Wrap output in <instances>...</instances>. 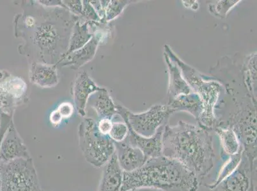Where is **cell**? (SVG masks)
Returning <instances> with one entry per match:
<instances>
[{
    "instance_id": "f1b7e54d",
    "label": "cell",
    "mask_w": 257,
    "mask_h": 191,
    "mask_svg": "<svg viewBox=\"0 0 257 191\" xmlns=\"http://www.w3.org/2000/svg\"><path fill=\"white\" fill-rule=\"evenodd\" d=\"M113 120L109 118H102L97 122L99 132L104 135H108L113 125Z\"/></svg>"
},
{
    "instance_id": "ac0fdd59",
    "label": "cell",
    "mask_w": 257,
    "mask_h": 191,
    "mask_svg": "<svg viewBox=\"0 0 257 191\" xmlns=\"http://www.w3.org/2000/svg\"><path fill=\"white\" fill-rule=\"evenodd\" d=\"M122 180L123 170L114 152L105 164L98 191H120Z\"/></svg>"
},
{
    "instance_id": "7c38bea8",
    "label": "cell",
    "mask_w": 257,
    "mask_h": 191,
    "mask_svg": "<svg viewBox=\"0 0 257 191\" xmlns=\"http://www.w3.org/2000/svg\"><path fill=\"white\" fill-rule=\"evenodd\" d=\"M115 153L119 165L123 172H132L140 168L147 160L139 148L128 145L124 141L116 143Z\"/></svg>"
},
{
    "instance_id": "603a6c76",
    "label": "cell",
    "mask_w": 257,
    "mask_h": 191,
    "mask_svg": "<svg viewBox=\"0 0 257 191\" xmlns=\"http://www.w3.org/2000/svg\"><path fill=\"white\" fill-rule=\"evenodd\" d=\"M133 1L125 0H109L108 4L105 9V24L111 22L123 12L126 6L132 4Z\"/></svg>"
},
{
    "instance_id": "2e32d148",
    "label": "cell",
    "mask_w": 257,
    "mask_h": 191,
    "mask_svg": "<svg viewBox=\"0 0 257 191\" xmlns=\"http://www.w3.org/2000/svg\"><path fill=\"white\" fill-rule=\"evenodd\" d=\"M30 80L35 85L43 88L55 87L58 84L57 65L43 62H32L30 64Z\"/></svg>"
},
{
    "instance_id": "ba28073f",
    "label": "cell",
    "mask_w": 257,
    "mask_h": 191,
    "mask_svg": "<svg viewBox=\"0 0 257 191\" xmlns=\"http://www.w3.org/2000/svg\"><path fill=\"white\" fill-rule=\"evenodd\" d=\"M27 85L22 78L9 76L0 82V109L11 115L27 100Z\"/></svg>"
},
{
    "instance_id": "d4e9b609",
    "label": "cell",
    "mask_w": 257,
    "mask_h": 191,
    "mask_svg": "<svg viewBox=\"0 0 257 191\" xmlns=\"http://www.w3.org/2000/svg\"><path fill=\"white\" fill-rule=\"evenodd\" d=\"M128 134V128L127 124L122 122H113L108 136L112 140L116 143H120L125 140Z\"/></svg>"
},
{
    "instance_id": "4dcf8cb0",
    "label": "cell",
    "mask_w": 257,
    "mask_h": 191,
    "mask_svg": "<svg viewBox=\"0 0 257 191\" xmlns=\"http://www.w3.org/2000/svg\"><path fill=\"white\" fill-rule=\"evenodd\" d=\"M62 120L63 118L62 116H61L57 109H56L55 110H53L52 112L51 113L50 116V120L51 124L53 126H59L60 123L62 122Z\"/></svg>"
},
{
    "instance_id": "836d02e7",
    "label": "cell",
    "mask_w": 257,
    "mask_h": 191,
    "mask_svg": "<svg viewBox=\"0 0 257 191\" xmlns=\"http://www.w3.org/2000/svg\"><path fill=\"white\" fill-rule=\"evenodd\" d=\"M254 191H255V190H254Z\"/></svg>"
},
{
    "instance_id": "4316f807",
    "label": "cell",
    "mask_w": 257,
    "mask_h": 191,
    "mask_svg": "<svg viewBox=\"0 0 257 191\" xmlns=\"http://www.w3.org/2000/svg\"><path fill=\"white\" fill-rule=\"evenodd\" d=\"M63 2H64L67 10L71 12L74 15L78 16L79 18H81L83 10L82 1H79V0H72V1L67 0H67H64Z\"/></svg>"
},
{
    "instance_id": "52a82bcc",
    "label": "cell",
    "mask_w": 257,
    "mask_h": 191,
    "mask_svg": "<svg viewBox=\"0 0 257 191\" xmlns=\"http://www.w3.org/2000/svg\"><path fill=\"white\" fill-rule=\"evenodd\" d=\"M3 177L5 191H43L32 158L9 162Z\"/></svg>"
},
{
    "instance_id": "5b68a950",
    "label": "cell",
    "mask_w": 257,
    "mask_h": 191,
    "mask_svg": "<svg viewBox=\"0 0 257 191\" xmlns=\"http://www.w3.org/2000/svg\"><path fill=\"white\" fill-rule=\"evenodd\" d=\"M79 145L84 158L96 168L104 166L115 152L114 142L99 132L92 118H83L79 126Z\"/></svg>"
},
{
    "instance_id": "277c9868",
    "label": "cell",
    "mask_w": 257,
    "mask_h": 191,
    "mask_svg": "<svg viewBox=\"0 0 257 191\" xmlns=\"http://www.w3.org/2000/svg\"><path fill=\"white\" fill-rule=\"evenodd\" d=\"M165 52L178 65L184 78L193 92L199 95L202 100L204 110L197 120L198 125L208 131L214 130L218 122L214 114V109L224 86L216 78V80L208 79L197 70L182 62L167 44L165 46Z\"/></svg>"
},
{
    "instance_id": "e0dca14e",
    "label": "cell",
    "mask_w": 257,
    "mask_h": 191,
    "mask_svg": "<svg viewBox=\"0 0 257 191\" xmlns=\"http://www.w3.org/2000/svg\"><path fill=\"white\" fill-rule=\"evenodd\" d=\"M87 106L96 112L99 120L102 118L113 120L114 116L117 115L116 104L106 88H102V90L91 94L86 104Z\"/></svg>"
},
{
    "instance_id": "30bf717a",
    "label": "cell",
    "mask_w": 257,
    "mask_h": 191,
    "mask_svg": "<svg viewBox=\"0 0 257 191\" xmlns=\"http://www.w3.org/2000/svg\"><path fill=\"white\" fill-rule=\"evenodd\" d=\"M128 134L124 142L139 148L147 160L163 156V134L165 126L159 128L154 136L147 138L136 134L128 124Z\"/></svg>"
},
{
    "instance_id": "7a4b0ae2",
    "label": "cell",
    "mask_w": 257,
    "mask_h": 191,
    "mask_svg": "<svg viewBox=\"0 0 257 191\" xmlns=\"http://www.w3.org/2000/svg\"><path fill=\"white\" fill-rule=\"evenodd\" d=\"M163 156L178 160L198 178H202L214 165L211 132L182 120L175 126L166 124L163 134Z\"/></svg>"
},
{
    "instance_id": "8fae6325",
    "label": "cell",
    "mask_w": 257,
    "mask_h": 191,
    "mask_svg": "<svg viewBox=\"0 0 257 191\" xmlns=\"http://www.w3.org/2000/svg\"><path fill=\"white\" fill-rule=\"evenodd\" d=\"M102 88L90 78L87 72L83 71L78 74L72 85V94L79 116L85 117L86 104L90 96Z\"/></svg>"
},
{
    "instance_id": "ffe728a7",
    "label": "cell",
    "mask_w": 257,
    "mask_h": 191,
    "mask_svg": "<svg viewBox=\"0 0 257 191\" xmlns=\"http://www.w3.org/2000/svg\"><path fill=\"white\" fill-rule=\"evenodd\" d=\"M248 169L243 168L241 162L237 169L212 190L251 191L254 188L248 176Z\"/></svg>"
},
{
    "instance_id": "d6a6232c",
    "label": "cell",
    "mask_w": 257,
    "mask_h": 191,
    "mask_svg": "<svg viewBox=\"0 0 257 191\" xmlns=\"http://www.w3.org/2000/svg\"><path fill=\"white\" fill-rule=\"evenodd\" d=\"M158 190H155V188H134V190H130L128 191H158Z\"/></svg>"
},
{
    "instance_id": "cb8c5ba5",
    "label": "cell",
    "mask_w": 257,
    "mask_h": 191,
    "mask_svg": "<svg viewBox=\"0 0 257 191\" xmlns=\"http://www.w3.org/2000/svg\"><path fill=\"white\" fill-rule=\"evenodd\" d=\"M241 1L240 0H224L209 4V11L214 17L224 18L229 12Z\"/></svg>"
},
{
    "instance_id": "484cf974",
    "label": "cell",
    "mask_w": 257,
    "mask_h": 191,
    "mask_svg": "<svg viewBox=\"0 0 257 191\" xmlns=\"http://www.w3.org/2000/svg\"><path fill=\"white\" fill-rule=\"evenodd\" d=\"M82 15L79 18L81 20L87 22H101L99 16L90 4V1H82Z\"/></svg>"
},
{
    "instance_id": "83f0119b",
    "label": "cell",
    "mask_w": 257,
    "mask_h": 191,
    "mask_svg": "<svg viewBox=\"0 0 257 191\" xmlns=\"http://www.w3.org/2000/svg\"><path fill=\"white\" fill-rule=\"evenodd\" d=\"M57 110L63 118H67L71 117L73 114L74 107L71 103L64 102L58 106Z\"/></svg>"
},
{
    "instance_id": "44dd1931",
    "label": "cell",
    "mask_w": 257,
    "mask_h": 191,
    "mask_svg": "<svg viewBox=\"0 0 257 191\" xmlns=\"http://www.w3.org/2000/svg\"><path fill=\"white\" fill-rule=\"evenodd\" d=\"M214 131L218 135L223 150L228 156H233L240 152V144L232 128L228 126L218 125Z\"/></svg>"
},
{
    "instance_id": "5bb4252c",
    "label": "cell",
    "mask_w": 257,
    "mask_h": 191,
    "mask_svg": "<svg viewBox=\"0 0 257 191\" xmlns=\"http://www.w3.org/2000/svg\"><path fill=\"white\" fill-rule=\"evenodd\" d=\"M11 124L2 146V156L6 162H8L20 158L30 159L31 157L29 150L20 134L16 131L13 120Z\"/></svg>"
},
{
    "instance_id": "8992f818",
    "label": "cell",
    "mask_w": 257,
    "mask_h": 191,
    "mask_svg": "<svg viewBox=\"0 0 257 191\" xmlns=\"http://www.w3.org/2000/svg\"><path fill=\"white\" fill-rule=\"evenodd\" d=\"M116 110L117 115L133 131L147 138L154 136L159 128L167 124L170 116L174 114L167 104H155L140 114L133 113L120 104H116Z\"/></svg>"
},
{
    "instance_id": "f546056e",
    "label": "cell",
    "mask_w": 257,
    "mask_h": 191,
    "mask_svg": "<svg viewBox=\"0 0 257 191\" xmlns=\"http://www.w3.org/2000/svg\"><path fill=\"white\" fill-rule=\"evenodd\" d=\"M37 2L42 6H48V8H62L67 10L64 2L60 0H37Z\"/></svg>"
},
{
    "instance_id": "9c48e42d",
    "label": "cell",
    "mask_w": 257,
    "mask_h": 191,
    "mask_svg": "<svg viewBox=\"0 0 257 191\" xmlns=\"http://www.w3.org/2000/svg\"><path fill=\"white\" fill-rule=\"evenodd\" d=\"M107 24L102 26L93 34L92 38L82 48L70 54L57 65L61 67H69L74 70L80 68L94 58L98 46L109 34Z\"/></svg>"
},
{
    "instance_id": "d6986e66",
    "label": "cell",
    "mask_w": 257,
    "mask_h": 191,
    "mask_svg": "<svg viewBox=\"0 0 257 191\" xmlns=\"http://www.w3.org/2000/svg\"><path fill=\"white\" fill-rule=\"evenodd\" d=\"M167 106L173 113L180 111L187 112L193 116L197 120L204 110L202 99L199 95L194 92L189 94L179 96L168 102Z\"/></svg>"
},
{
    "instance_id": "3957f363",
    "label": "cell",
    "mask_w": 257,
    "mask_h": 191,
    "mask_svg": "<svg viewBox=\"0 0 257 191\" xmlns=\"http://www.w3.org/2000/svg\"><path fill=\"white\" fill-rule=\"evenodd\" d=\"M198 186L197 177L183 164L161 156L147 160L134 171L123 172L120 191L140 188L161 191H197Z\"/></svg>"
},
{
    "instance_id": "9a60e30c",
    "label": "cell",
    "mask_w": 257,
    "mask_h": 191,
    "mask_svg": "<svg viewBox=\"0 0 257 191\" xmlns=\"http://www.w3.org/2000/svg\"><path fill=\"white\" fill-rule=\"evenodd\" d=\"M164 57L168 66L169 74V86H168V102L181 95L193 92L192 88L188 85L182 76L181 69L174 60L170 59L167 54L164 52Z\"/></svg>"
},
{
    "instance_id": "4fadbf2b",
    "label": "cell",
    "mask_w": 257,
    "mask_h": 191,
    "mask_svg": "<svg viewBox=\"0 0 257 191\" xmlns=\"http://www.w3.org/2000/svg\"><path fill=\"white\" fill-rule=\"evenodd\" d=\"M103 25L105 24L102 22H87L79 18L72 28L68 50L65 53L64 58L85 46L92 38L94 32Z\"/></svg>"
},
{
    "instance_id": "1f68e13d",
    "label": "cell",
    "mask_w": 257,
    "mask_h": 191,
    "mask_svg": "<svg viewBox=\"0 0 257 191\" xmlns=\"http://www.w3.org/2000/svg\"><path fill=\"white\" fill-rule=\"evenodd\" d=\"M184 6L186 8L193 10H197L199 8V4L197 1H182Z\"/></svg>"
},
{
    "instance_id": "6da1fadb",
    "label": "cell",
    "mask_w": 257,
    "mask_h": 191,
    "mask_svg": "<svg viewBox=\"0 0 257 191\" xmlns=\"http://www.w3.org/2000/svg\"><path fill=\"white\" fill-rule=\"evenodd\" d=\"M23 12L15 18L19 52L32 62L57 65L68 50L70 37L79 18L67 9L48 8L37 1H23Z\"/></svg>"
},
{
    "instance_id": "7402d4cb",
    "label": "cell",
    "mask_w": 257,
    "mask_h": 191,
    "mask_svg": "<svg viewBox=\"0 0 257 191\" xmlns=\"http://www.w3.org/2000/svg\"><path fill=\"white\" fill-rule=\"evenodd\" d=\"M242 160V150L240 151L239 153L237 154L230 156L229 159L226 160L225 164L221 167V170H219L216 180H215L214 182L208 186L210 190H214L221 182H223L228 176H230L231 174H232L237 169V168L239 166Z\"/></svg>"
}]
</instances>
